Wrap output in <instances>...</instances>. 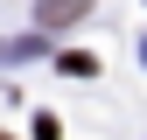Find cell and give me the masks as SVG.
I'll return each mask as SVG.
<instances>
[{
	"label": "cell",
	"instance_id": "6da1fadb",
	"mask_svg": "<svg viewBox=\"0 0 147 140\" xmlns=\"http://www.w3.org/2000/svg\"><path fill=\"white\" fill-rule=\"evenodd\" d=\"M91 14V0H35V21L42 28H70V21H84Z\"/></svg>",
	"mask_w": 147,
	"mask_h": 140
},
{
	"label": "cell",
	"instance_id": "7a4b0ae2",
	"mask_svg": "<svg viewBox=\"0 0 147 140\" xmlns=\"http://www.w3.org/2000/svg\"><path fill=\"white\" fill-rule=\"evenodd\" d=\"M56 70H70V77H91V70H98V56H91V49H63V56H56Z\"/></svg>",
	"mask_w": 147,
	"mask_h": 140
},
{
	"label": "cell",
	"instance_id": "3957f363",
	"mask_svg": "<svg viewBox=\"0 0 147 140\" xmlns=\"http://www.w3.org/2000/svg\"><path fill=\"white\" fill-rule=\"evenodd\" d=\"M0 140H14V133H0Z\"/></svg>",
	"mask_w": 147,
	"mask_h": 140
}]
</instances>
